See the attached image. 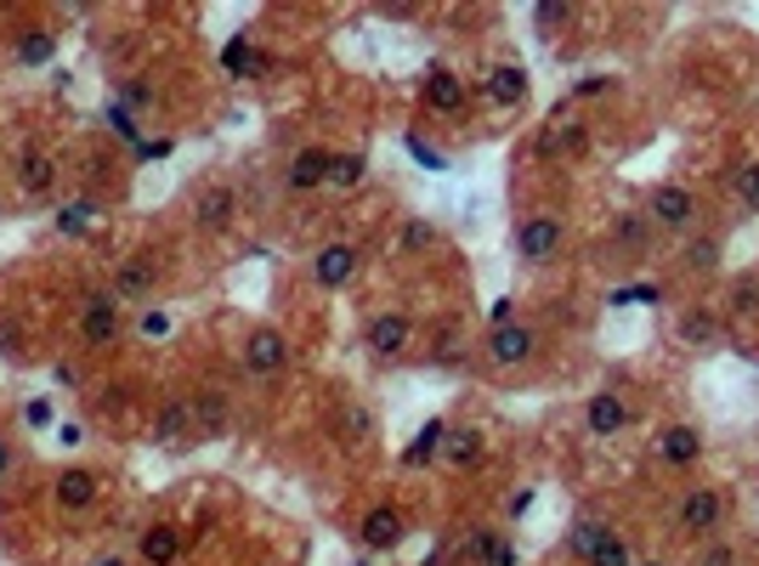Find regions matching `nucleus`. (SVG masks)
I'll return each instance as SVG.
<instances>
[{"mask_svg": "<svg viewBox=\"0 0 759 566\" xmlns=\"http://www.w3.org/2000/svg\"><path fill=\"white\" fill-rule=\"evenodd\" d=\"M561 216H527L521 227H516V255L527 261V266H544V261H555L561 255Z\"/></svg>", "mask_w": 759, "mask_h": 566, "instance_id": "1", "label": "nucleus"}, {"mask_svg": "<svg viewBox=\"0 0 759 566\" xmlns=\"http://www.w3.org/2000/svg\"><path fill=\"white\" fill-rule=\"evenodd\" d=\"M244 369L261 374V380H273L289 369V340L278 335V328H255V335L244 340Z\"/></svg>", "mask_w": 759, "mask_h": 566, "instance_id": "2", "label": "nucleus"}, {"mask_svg": "<svg viewBox=\"0 0 759 566\" xmlns=\"http://www.w3.org/2000/svg\"><path fill=\"white\" fill-rule=\"evenodd\" d=\"M80 335L91 346H108L119 335V301H114V289H96L85 294V307H80Z\"/></svg>", "mask_w": 759, "mask_h": 566, "instance_id": "3", "label": "nucleus"}, {"mask_svg": "<svg viewBox=\"0 0 759 566\" xmlns=\"http://www.w3.org/2000/svg\"><path fill=\"white\" fill-rule=\"evenodd\" d=\"M646 221H652V227H669V232H686L691 221H698V198H691L686 187H675V182H669V187H657V193H652Z\"/></svg>", "mask_w": 759, "mask_h": 566, "instance_id": "4", "label": "nucleus"}, {"mask_svg": "<svg viewBox=\"0 0 759 566\" xmlns=\"http://www.w3.org/2000/svg\"><path fill=\"white\" fill-rule=\"evenodd\" d=\"M153 442H159L164 453H182V448L199 442V430H193V408H187V403H164V408L153 414Z\"/></svg>", "mask_w": 759, "mask_h": 566, "instance_id": "5", "label": "nucleus"}, {"mask_svg": "<svg viewBox=\"0 0 759 566\" xmlns=\"http://www.w3.org/2000/svg\"><path fill=\"white\" fill-rule=\"evenodd\" d=\"M720 516H725V498L714 487H691L680 498V532H691V539H698V532H714Z\"/></svg>", "mask_w": 759, "mask_h": 566, "instance_id": "6", "label": "nucleus"}, {"mask_svg": "<svg viewBox=\"0 0 759 566\" xmlns=\"http://www.w3.org/2000/svg\"><path fill=\"white\" fill-rule=\"evenodd\" d=\"M533 328H527V323H505V328H493V335H487V357L493 362H499V369H516V362H527V357H533Z\"/></svg>", "mask_w": 759, "mask_h": 566, "instance_id": "7", "label": "nucleus"}, {"mask_svg": "<svg viewBox=\"0 0 759 566\" xmlns=\"http://www.w3.org/2000/svg\"><path fill=\"white\" fill-rule=\"evenodd\" d=\"M187 408H193V430H199V442L227 437V419H233V408H227V396H221V391H199Z\"/></svg>", "mask_w": 759, "mask_h": 566, "instance_id": "8", "label": "nucleus"}, {"mask_svg": "<svg viewBox=\"0 0 759 566\" xmlns=\"http://www.w3.org/2000/svg\"><path fill=\"white\" fill-rule=\"evenodd\" d=\"M329 164H335V153H329V148H301V153L289 159L284 182H289L295 193H307V187H323V182H329Z\"/></svg>", "mask_w": 759, "mask_h": 566, "instance_id": "9", "label": "nucleus"}, {"mask_svg": "<svg viewBox=\"0 0 759 566\" xmlns=\"http://www.w3.org/2000/svg\"><path fill=\"white\" fill-rule=\"evenodd\" d=\"M312 273H318L323 289H346L352 273H357V250H352V244H323L318 261H312Z\"/></svg>", "mask_w": 759, "mask_h": 566, "instance_id": "10", "label": "nucleus"}, {"mask_svg": "<svg viewBox=\"0 0 759 566\" xmlns=\"http://www.w3.org/2000/svg\"><path fill=\"white\" fill-rule=\"evenodd\" d=\"M584 425L596 430V437H618V430L630 425V403H623L618 391H601V396H589V408H584Z\"/></svg>", "mask_w": 759, "mask_h": 566, "instance_id": "11", "label": "nucleus"}, {"mask_svg": "<svg viewBox=\"0 0 759 566\" xmlns=\"http://www.w3.org/2000/svg\"><path fill=\"white\" fill-rule=\"evenodd\" d=\"M357 539L369 544V550H398V544H403V516L391 510V505H380V510H369V516H363Z\"/></svg>", "mask_w": 759, "mask_h": 566, "instance_id": "12", "label": "nucleus"}, {"mask_svg": "<svg viewBox=\"0 0 759 566\" xmlns=\"http://www.w3.org/2000/svg\"><path fill=\"white\" fill-rule=\"evenodd\" d=\"M425 103H432L437 114H459L465 108V80H459L453 69H432L425 74Z\"/></svg>", "mask_w": 759, "mask_h": 566, "instance_id": "13", "label": "nucleus"}, {"mask_svg": "<svg viewBox=\"0 0 759 566\" xmlns=\"http://www.w3.org/2000/svg\"><path fill=\"white\" fill-rule=\"evenodd\" d=\"M487 96L499 108H521L527 103V69H521V62H499V69L487 74Z\"/></svg>", "mask_w": 759, "mask_h": 566, "instance_id": "14", "label": "nucleus"}, {"mask_svg": "<svg viewBox=\"0 0 759 566\" xmlns=\"http://www.w3.org/2000/svg\"><path fill=\"white\" fill-rule=\"evenodd\" d=\"M409 335H414V323H409L403 312H386V317H375V323H369V351L398 357V351L409 346Z\"/></svg>", "mask_w": 759, "mask_h": 566, "instance_id": "15", "label": "nucleus"}, {"mask_svg": "<svg viewBox=\"0 0 759 566\" xmlns=\"http://www.w3.org/2000/svg\"><path fill=\"white\" fill-rule=\"evenodd\" d=\"M148 294H153V261H119L114 301H148Z\"/></svg>", "mask_w": 759, "mask_h": 566, "instance_id": "16", "label": "nucleus"}, {"mask_svg": "<svg viewBox=\"0 0 759 566\" xmlns=\"http://www.w3.org/2000/svg\"><path fill=\"white\" fill-rule=\"evenodd\" d=\"M657 453H664L669 464H698V453H703V430H698V425H669V430H664V442H657Z\"/></svg>", "mask_w": 759, "mask_h": 566, "instance_id": "17", "label": "nucleus"}, {"mask_svg": "<svg viewBox=\"0 0 759 566\" xmlns=\"http://www.w3.org/2000/svg\"><path fill=\"white\" fill-rule=\"evenodd\" d=\"M233 210H239L233 187H205V193H199V227H210V232L233 227Z\"/></svg>", "mask_w": 759, "mask_h": 566, "instance_id": "18", "label": "nucleus"}, {"mask_svg": "<svg viewBox=\"0 0 759 566\" xmlns=\"http://www.w3.org/2000/svg\"><path fill=\"white\" fill-rule=\"evenodd\" d=\"M612 244H618V250H630V255L652 250V221L635 216V210H623V216L612 221Z\"/></svg>", "mask_w": 759, "mask_h": 566, "instance_id": "19", "label": "nucleus"}, {"mask_svg": "<svg viewBox=\"0 0 759 566\" xmlns=\"http://www.w3.org/2000/svg\"><path fill=\"white\" fill-rule=\"evenodd\" d=\"M91 498H96V476L91 471H62L57 476V505L62 510H85Z\"/></svg>", "mask_w": 759, "mask_h": 566, "instance_id": "20", "label": "nucleus"}, {"mask_svg": "<svg viewBox=\"0 0 759 566\" xmlns=\"http://www.w3.org/2000/svg\"><path fill=\"white\" fill-rule=\"evenodd\" d=\"M51 171H57V164H51V153L28 148V153L18 159V187H23V193H46V187H51Z\"/></svg>", "mask_w": 759, "mask_h": 566, "instance_id": "21", "label": "nucleus"}, {"mask_svg": "<svg viewBox=\"0 0 759 566\" xmlns=\"http://www.w3.org/2000/svg\"><path fill=\"white\" fill-rule=\"evenodd\" d=\"M176 555H182V532H176V527H153V532H142V561H153V566H176Z\"/></svg>", "mask_w": 759, "mask_h": 566, "instance_id": "22", "label": "nucleus"}, {"mask_svg": "<svg viewBox=\"0 0 759 566\" xmlns=\"http://www.w3.org/2000/svg\"><path fill=\"white\" fill-rule=\"evenodd\" d=\"M442 442H448V425L432 419V425H425L419 437H414V448L403 453V464H432V459H442Z\"/></svg>", "mask_w": 759, "mask_h": 566, "instance_id": "23", "label": "nucleus"}, {"mask_svg": "<svg viewBox=\"0 0 759 566\" xmlns=\"http://www.w3.org/2000/svg\"><path fill=\"white\" fill-rule=\"evenodd\" d=\"M442 459L453 464V471H465V464H476V459H482V437H476V430H448Z\"/></svg>", "mask_w": 759, "mask_h": 566, "instance_id": "24", "label": "nucleus"}, {"mask_svg": "<svg viewBox=\"0 0 759 566\" xmlns=\"http://www.w3.org/2000/svg\"><path fill=\"white\" fill-rule=\"evenodd\" d=\"M493 544H499V532H493V527H471L465 532V544H459V566H487V555H493Z\"/></svg>", "mask_w": 759, "mask_h": 566, "instance_id": "25", "label": "nucleus"}, {"mask_svg": "<svg viewBox=\"0 0 759 566\" xmlns=\"http://www.w3.org/2000/svg\"><path fill=\"white\" fill-rule=\"evenodd\" d=\"M221 62H227V69H233V74H261V69H267V57H261V51H255L250 41H227Z\"/></svg>", "mask_w": 759, "mask_h": 566, "instance_id": "26", "label": "nucleus"}, {"mask_svg": "<svg viewBox=\"0 0 759 566\" xmlns=\"http://www.w3.org/2000/svg\"><path fill=\"white\" fill-rule=\"evenodd\" d=\"M680 340H691V346H714V340H720V323H714L709 312H686V317H680Z\"/></svg>", "mask_w": 759, "mask_h": 566, "instance_id": "27", "label": "nucleus"}, {"mask_svg": "<svg viewBox=\"0 0 759 566\" xmlns=\"http://www.w3.org/2000/svg\"><path fill=\"white\" fill-rule=\"evenodd\" d=\"M363 171H369V159H363V153H341L335 164H329V187H357Z\"/></svg>", "mask_w": 759, "mask_h": 566, "instance_id": "28", "label": "nucleus"}, {"mask_svg": "<svg viewBox=\"0 0 759 566\" xmlns=\"http://www.w3.org/2000/svg\"><path fill=\"white\" fill-rule=\"evenodd\" d=\"M341 430H346V442H375V419L363 414L357 403H346V408H341Z\"/></svg>", "mask_w": 759, "mask_h": 566, "instance_id": "29", "label": "nucleus"}, {"mask_svg": "<svg viewBox=\"0 0 759 566\" xmlns=\"http://www.w3.org/2000/svg\"><path fill=\"white\" fill-rule=\"evenodd\" d=\"M584 561H589V566H630V550H623L618 532H607V539H601L596 550H589Z\"/></svg>", "mask_w": 759, "mask_h": 566, "instance_id": "30", "label": "nucleus"}, {"mask_svg": "<svg viewBox=\"0 0 759 566\" xmlns=\"http://www.w3.org/2000/svg\"><path fill=\"white\" fill-rule=\"evenodd\" d=\"M686 266H691V273H714V266H720V244L714 239H691L686 244Z\"/></svg>", "mask_w": 759, "mask_h": 566, "instance_id": "31", "label": "nucleus"}, {"mask_svg": "<svg viewBox=\"0 0 759 566\" xmlns=\"http://www.w3.org/2000/svg\"><path fill=\"white\" fill-rule=\"evenodd\" d=\"M51 51H57L51 35H28V41L18 46V62H23V69H41V62H51Z\"/></svg>", "mask_w": 759, "mask_h": 566, "instance_id": "32", "label": "nucleus"}, {"mask_svg": "<svg viewBox=\"0 0 759 566\" xmlns=\"http://www.w3.org/2000/svg\"><path fill=\"white\" fill-rule=\"evenodd\" d=\"M108 125H114V137H125L130 148L142 142V125H137V114H130L125 103H108Z\"/></svg>", "mask_w": 759, "mask_h": 566, "instance_id": "33", "label": "nucleus"}, {"mask_svg": "<svg viewBox=\"0 0 759 566\" xmlns=\"http://www.w3.org/2000/svg\"><path fill=\"white\" fill-rule=\"evenodd\" d=\"M91 216H96V205H91V198H74V205H62L57 227H62V232H85V227H91Z\"/></svg>", "mask_w": 759, "mask_h": 566, "instance_id": "34", "label": "nucleus"}, {"mask_svg": "<svg viewBox=\"0 0 759 566\" xmlns=\"http://www.w3.org/2000/svg\"><path fill=\"white\" fill-rule=\"evenodd\" d=\"M737 198H743V210H759V164H743V171L732 176Z\"/></svg>", "mask_w": 759, "mask_h": 566, "instance_id": "35", "label": "nucleus"}, {"mask_svg": "<svg viewBox=\"0 0 759 566\" xmlns=\"http://www.w3.org/2000/svg\"><path fill=\"white\" fill-rule=\"evenodd\" d=\"M607 532H612V527H601V521H578V527H573V550H578V555H589V550H596V544L607 539Z\"/></svg>", "mask_w": 759, "mask_h": 566, "instance_id": "36", "label": "nucleus"}, {"mask_svg": "<svg viewBox=\"0 0 759 566\" xmlns=\"http://www.w3.org/2000/svg\"><path fill=\"white\" fill-rule=\"evenodd\" d=\"M437 244V227L432 221H409L403 227V250H432Z\"/></svg>", "mask_w": 759, "mask_h": 566, "instance_id": "37", "label": "nucleus"}, {"mask_svg": "<svg viewBox=\"0 0 759 566\" xmlns=\"http://www.w3.org/2000/svg\"><path fill=\"white\" fill-rule=\"evenodd\" d=\"M732 307H737V312H759V278H743V284L732 289Z\"/></svg>", "mask_w": 759, "mask_h": 566, "instance_id": "38", "label": "nucleus"}, {"mask_svg": "<svg viewBox=\"0 0 759 566\" xmlns=\"http://www.w3.org/2000/svg\"><path fill=\"white\" fill-rule=\"evenodd\" d=\"M567 18H573V7H561V0H544V7H539V28H555Z\"/></svg>", "mask_w": 759, "mask_h": 566, "instance_id": "39", "label": "nucleus"}, {"mask_svg": "<svg viewBox=\"0 0 759 566\" xmlns=\"http://www.w3.org/2000/svg\"><path fill=\"white\" fill-rule=\"evenodd\" d=\"M698 566H737V550H732V544H709Z\"/></svg>", "mask_w": 759, "mask_h": 566, "instance_id": "40", "label": "nucleus"}, {"mask_svg": "<svg viewBox=\"0 0 759 566\" xmlns=\"http://www.w3.org/2000/svg\"><path fill=\"white\" fill-rule=\"evenodd\" d=\"M409 153H414V159H425V164H432V171H448V159H442L437 148H425L419 137H409Z\"/></svg>", "mask_w": 759, "mask_h": 566, "instance_id": "41", "label": "nucleus"}, {"mask_svg": "<svg viewBox=\"0 0 759 566\" xmlns=\"http://www.w3.org/2000/svg\"><path fill=\"white\" fill-rule=\"evenodd\" d=\"M142 335H148V340L171 335V317H164V312H142Z\"/></svg>", "mask_w": 759, "mask_h": 566, "instance_id": "42", "label": "nucleus"}, {"mask_svg": "<svg viewBox=\"0 0 759 566\" xmlns=\"http://www.w3.org/2000/svg\"><path fill=\"white\" fill-rule=\"evenodd\" d=\"M487 317H493V328L516 323V301H510V294H505V301H493V307H487Z\"/></svg>", "mask_w": 759, "mask_h": 566, "instance_id": "43", "label": "nucleus"}, {"mask_svg": "<svg viewBox=\"0 0 759 566\" xmlns=\"http://www.w3.org/2000/svg\"><path fill=\"white\" fill-rule=\"evenodd\" d=\"M487 566H516V544L499 532V544H493V555H487Z\"/></svg>", "mask_w": 759, "mask_h": 566, "instance_id": "44", "label": "nucleus"}, {"mask_svg": "<svg viewBox=\"0 0 759 566\" xmlns=\"http://www.w3.org/2000/svg\"><path fill=\"white\" fill-rule=\"evenodd\" d=\"M57 442H62V448H80L85 430H80V425H57Z\"/></svg>", "mask_w": 759, "mask_h": 566, "instance_id": "45", "label": "nucleus"}, {"mask_svg": "<svg viewBox=\"0 0 759 566\" xmlns=\"http://www.w3.org/2000/svg\"><path fill=\"white\" fill-rule=\"evenodd\" d=\"M601 91H607V74H584L578 80V96H601Z\"/></svg>", "mask_w": 759, "mask_h": 566, "instance_id": "46", "label": "nucleus"}, {"mask_svg": "<svg viewBox=\"0 0 759 566\" xmlns=\"http://www.w3.org/2000/svg\"><path fill=\"white\" fill-rule=\"evenodd\" d=\"M164 153H171V142H148V137L137 142V159H164Z\"/></svg>", "mask_w": 759, "mask_h": 566, "instance_id": "47", "label": "nucleus"}, {"mask_svg": "<svg viewBox=\"0 0 759 566\" xmlns=\"http://www.w3.org/2000/svg\"><path fill=\"white\" fill-rule=\"evenodd\" d=\"M125 103H130V108H148L153 96H148V85H125Z\"/></svg>", "mask_w": 759, "mask_h": 566, "instance_id": "48", "label": "nucleus"}, {"mask_svg": "<svg viewBox=\"0 0 759 566\" xmlns=\"http://www.w3.org/2000/svg\"><path fill=\"white\" fill-rule=\"evenodd\" d=\"M23 419H28V425H51V403H28Z\"/></svg>", "mask_w": 759, "mask_h": 566, "instance_id": "49", "label": "nucleus"}, {"mask_svg": "<svg viewBox=\"0 0 759 566\" xmlns=\"http://www.w3.org/2000/svg\"><path fill=\"white\" fill-rule=\"evenodd\" d=\"M7 471H12V442L0 437V476H7Z\"/></svg>", "mask_w": 759, "mask_h": 566, "instance_id": "50", "label": "nucleus"}, {"mask_svg": "<svg viewBox=\"0 0 759 566\" xmlns=\"http://www.w3.org/2000/svg\"><path fill=\"white\" fill-rule=\"evenodd\" d=\"M96 566H125V561H96Z\"/></svg>", "mask_w": 759, "mask_h": 566, "instance_id": "51", "label": "nucleus"}, {"mask_svg": "<svg viewBox=\"0 0 759 566\" xmlns=\"http://www.w3.org/2000/svg\"><path fill=\"white\" fill-rule=\"evenodd\" d=\"M652 566H664V561H652Z\"/></svg>", "mask_w": 759, "mask_h": 566, "instance_id": "52", "label": "nucleus"}]
</instances>
